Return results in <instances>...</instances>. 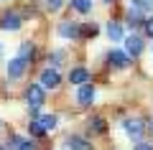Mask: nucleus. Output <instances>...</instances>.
Segmentation results:
<instances>
[{"label": "nucleus", "mask_w": 153, "mask_h": 150, "mask_svg": "<svg viewBox=\"0 0 153 150\" xmlns=\"http://www.w3.org/2000/svg\"><path fill=\"white\" fill-rule=\"evenodd\" d=\"M153 10V0H130V5H128V21L133 26L143 23V16Z\"/></svg>", "instance_id": "obj_1"}, {"label": "nucleus", "mask_w": 153, "mask_h": 150, "mask_svg": "<svg viewBox=\"0 0 153 150\" xmlns=\"http://www.w3.org/2000/svg\"><path fill=\"white\" fill-rule=\"evenodd\" d=\"M123 130H125L128 137L140 140V137H143V132H146V122H143L140 117H128V120H123Z\"/></svg>", "instance_id": "obj_2"}, {"label": "nucleus", "mask_w": 153, "mask_h": 150, "mask_svg": "<svg viewBox=\"0 0 153 150\" xmlns=\"http://www.w3.org/2000/svg\"><path fill=\"white\" fill-rule=\"evenodd\" d=\"M26 99H28V107L31 109H38L46 99V86L44 84H31L28 92H26Z\"/></svg>", "instance_id": "obj_3"}, {"label": "nucleus", "mask_w": 153, "mask_h": 150, "mask_svg": "<svg viewBox=\"0 0 153 150\" xmlns=\"http://www.w3.org/2000/svg\"><path fill=\"white\" fill-rule=\"evenodd\" d=\"M0 28H3V31H18V28H21V16H18L16 10H5L0 16Z\"/></svg>", "instance_id": "obj_4"}, {"label": "nucleus", "mask_w": 153, "mask_h": 150, "mask_svg": "<svg viewBox=\"0 0 153 150\" xmlns=\"http://www.w3.org/2000/svg\"><path fill=\"white\" fill-rule=\"evenodd\" d=\"M26 66H28V61H26V59H21V56L10 59V64H8V76H10L13 81L21 79V76L26 74Z\"/></svg>", "instance_id": "obj_5"}, {"label": "nucleus", "mask_w": 153, "mask_h": 150, "mask_svg": "<svg viewBox=\"0 0 153 150\" xmlns=\"http://www.w3.org/2000/svg\"><path fill=\"white\" fill-rule=\"evenodd\" d=\"M140 51H143V38L140 36H128L125 38V54L130 56V59H135V56H140Z\"/></svg>", "instance_id": "obj_6"}, {"label": "nucleus", "mask_w": 153, "mask_h": 150, "mask_svg": "<svg viewBox=\"0 0 153 150\" xmlns=\"http://www.w3.org/2000/svg\"><path fill=\"white\" fill-rule=\"evenodd\" d=\"M107 61H110V66L112 69H128L130 66V56L128 54H123V51H110V56H107Z\"/></svg>", "instance_id": "obj_7"}, {"label": "nucleus", "mask_w": 153, "mask_h": 150, "mask_svg": "<svg viewBox=\"0 0 153 150\" xmlns=\"http://www.w3.org/2000/svg\"><path fill=\"white\" fill-rule=\"evenodd\" d=\"M76 102L82 104V107L92 104V102H94V86H92V84H82L79 89H76Z\"/></svg>", "instance_id": "obj_8"}, {"label": "nucleus", "mask_w": 153, "mask_h": 150, "mask_svg": "<svg viewBox=\"0 0 153 150\" xmlns=\"http://www.w3.org/2000/svg\"><path fill=\"white\" fill-rule=\"evenodd\" d=\"M56 33H59L61 38H79V36H82V26H76V23L64 21V23L59 26V31H56Z\"/></svg>", "instance_id": "obj_9"}, {"label": "nucleus", "mask_w": 153, "mask_h": 150, "mask_svg": "<svg viewBox=\"0 0 153 150\" xmlns=\"http://www.w3.org/2000/svg\"><path fill=\"white\" fill-rule=\"evenodd\" d=\"M59 81H61V76H59V71H56L54 66H49V69L41 74V84L49 86V89H56V86H59Z\"/></svg>", "instance_id": "obj_10"}, {"label": "nucleus", "mask_w": 153, "mask_h": 150, "mask_svg": "<svg viewBox=\"0 0 153 150\" xmlns=\"http://www.w3.org/2000/svg\"><path fill=\"white\" fill-rule=\"evenodd\" d=\"M64 148L66 150H92V145L84 137H79V135H69V137L64 140Z\"/></svg>", "instance_id": "obj_11"}, {"label": "nucleus", "mask_w": 153, "mask_h": 150, "mask_svg": "<svg viewBox=\"0 0 153 150\" xmlns=\"http://www.w3.org/2000/svg\"><path fill=\"white\" fill-rule=\"evenodd\" d=\"M87 79H89V71L84 69V66H76V69L69 71V81H71V84L82 86V84H87Z\"/></svg>", "instance_id": "obj_12"}, {"label": "nucleus", "mask_w": 153, "mask_h": 150, "mask_svg": "<svg viewBox=\"0 0 153 150\" xmlns=\"http://www.w3.org/2000/svg\"><path fill=\"white\" fill-rule=\"evenodd\" d=\"M89 130H92V132H97V135H105V132H107V122H105L100 115H94V117L89 120Z\"/></svg>", "instance_id": "obj_13"}, {"label": "nucleus", "mask_w": 153, "mask_h": 150, "mask_svg": "<svg viewBox=\"0 0 153 150\" xmlns=\"http://www.w3.org/2000/svg\"><path fill=\"white\" fill-rule=\"evenodd\" d=\"M33 54H36V46H33L31 41H23L21 43V51H18V56H21V59H33Z\"/></svg>", "instance_id": "obj_14"}, {"label": "nucleus", "mask_w": 153, "mask_h": 150, "mask_svg": "<svg viewBox=\"0 0 153 150\" xmlns=\"http://www.w3.org/2000/svg\"><path fill=\"white\" fill-rule=\"evenodd\" d=\"M107 36L112 38V41H120L123 38V28H120V23H107Z\"/></svg>", "instance_id": "obj_15"}, {"label": "nucleus", "mask_w": 153, "mask_h": 150, "mask_svg": "<svg viewBox=\"0 0 153 150\" xmlns=\"http://www.w3.org/2000/svg\"><path fill=\"white\" fill-rule=\"evenodd\" d=\"M71 8L76 13H89L92 10V0H71Z\"/></svg>", "instance_id": "obj_16"}, {"label": "nucleus", "mask_w": 153, "mask_h": 150, "mask_svg": "<svg viewBox=\"0 0 153 150\" xmlns=\"http://www.w3.org/2000/svg\"><path fill=\"white\" fill-rule=\"evenodd\" d=\"M38 120H41V125H44L46 132H51V130L56 127V122H59V120H56V115H44V117H38Z\"/></svg>", "instance_id": "obj_17"}, {"label": "nucleus", "mask_w": 153, "mask_h": 150, "mask_svg": "<svg viewBox=\"0 0 153 150\" xmlns=\"http://www.w3.org/2000/svg\"><path fill=\"white\" fill-rule=\"evenodd\" d=\"M28 130H31V135H33V137H41V135H46V130H44V125H41V120H31Z\"/></svg>", "instance_id": "obj_18"}, {"label": "nucleus", "mask_w": 153, "mask_h": 150, "mask_svg": "<svg viewBox=\"0 0 153 150\" xmlns=\"http://www.w3.org/2000/svg\"><path fill=\"white\" fill-rule=\"evenodd\" d=\"M21 145H23V140L18 135H10L8 137V150H21Z\"/></svg>", "instance_id": "obj_19"}, {"label": "nucleus", "mask_w": 153, "mask_h": 150, "mask_svg": "<svg viewBox=\"0 0 153 150\" xmlns=\"http://www.w3.org/2000/svg\"><path fill=\"white\" fill-rule=\"evenodd\" d=\"M100 28L97 26H82V36H97Z\"/></svg>", "instance_id": "obj_20"}, {"label": "nucleus", "mask_w": 153, "mask_h": 150, "mask_svg": "<svg viewBox=\"0 0 153 150\" xmlns=\"http://www.w3.org/2000/svg\"><path fill=\"white\" fill-rule=\"evenodd\" d=\"M61 3H64V0H46V8L54 13V10H59V8H61Z\"/></svg>", "instance_id": "obj_21"}, {"label": "nucleus", "mask_w": 153, "mask_h": 150, "mask_svg": "<svg viewBox=\"0 0 153 150\" xmlns=\"http://www.w3.org/2000/svg\"><path fill=\"white\" fill-rule=\"evenodd\" d=\"M21 150H41V148H38V145L33 143V140H23V145H21Z\"/></svg>", "instance_id": "obj_22"}, {"label": "nucleus", "mask_w": 153, "mask_h": 150, "mask_svg": "<svg viewBox=\"0 0 153 150\" xmlns=\"http://www.w3.org/2000/svg\"><path fill=\"white\" fill-rule=\"evenodd\" d=\"M61 59H64V54H61V51H59V54H54V56H51V66L56 69V66L61 64Z\"/></svg>", "instance_id": "obj_23"}, {"label": "nucleus", "mask_w": 153, "mask_h": 150, "mask_svg": "<svg viewBox=\"0 0 153 150\" xmlns=\"http://www.w3.org/2000/svg\"><path fill=\"white\" fill-rule=\"evenodd\" d=\"M146 33L153 38V18H148V21H146Z\"/></svg>", "instance_id": "obj_24"}, {"label": "nucleus", "mask_w": 153, "mask_h": 150, "mask_svg": "<svg viewBox=\"0 0 153 150\" xmlns=\"http://www.w3.org/2000/svg\"><path fill=\"white\" fill-rule=\"evenodd\" d=\"M135 150H153V148H151L148 143H138V145H135Z\"/></svg>", "instance_id": "obj_25"}, {"label": "nucleus", "mask_w": 153, "mask_h": 150, "mask_svg": "<svg viewBox=\"0 0 153 150\" xmlns=\"http://www.w3.org/2000/svg\"><path fill=\"white\" fill-rule=\"evenodd\" d=\"M0 59H3V43H0Z\"/></svg>", "instance_id": "obj_26"}, {"label": "nucleus", "mask_w": 153, "mask_h": 150, "mask_svg": "<svg viewBox=\"0 0 153 150\" xmlns=\"http://www.w3.org/2000/svg\"><path fill=\"white\" fill-rule=\"evenodd\" d=\"M102 3H112V0H102Z\"/></svg>", "instance_id": "obj_27"}, {"label": "nucleus", "mask_w": 153, "mask_h": 150, "mask_svg": "<svg viewBox=\"0 0 153 150\" xmlns=\"http://www.w3.org/2000/svg\"><path fill=\"white\" fill-rule=\"evenodd\" d=\"M151 130H153V120H151Z\"/></svg>", "instance_id": "obj_28"}, {"label": "nucleus", "mask_w": 153, "mask_h": 150, "mask_svg": "<svg viewBox=\"0 0 153 150\" xmlns=\"http://www.w3.org/2000/svg\"><path fill=\"white\" fill-rule=\"evenodd\" d=\"M0 150H5V148H3V145H0Z\"/></svg>", "instance_id": "obj_29"}]
</instances>
